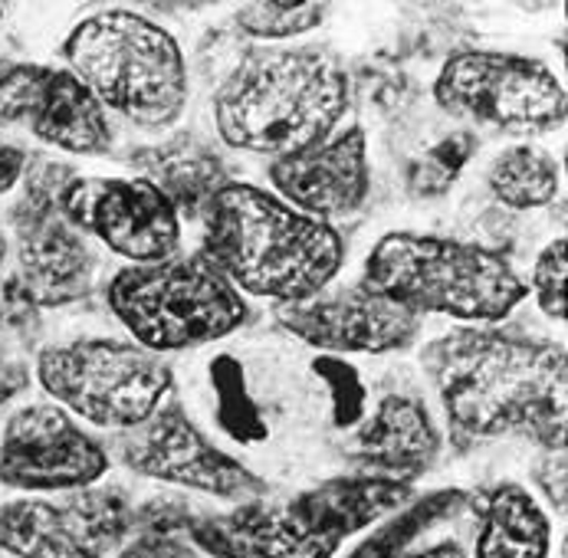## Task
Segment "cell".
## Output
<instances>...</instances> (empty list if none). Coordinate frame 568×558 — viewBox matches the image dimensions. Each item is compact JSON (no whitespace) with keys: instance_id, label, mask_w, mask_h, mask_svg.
<instances>
[{"instance_id":"6da1fadb","label":"cell","mask_w":568,"mask_h":558,"mask_svg":"<svg viewBox=\"0 0 568 558\" xmlns=\"http://www.w3.org/2000/svg\"><path fill=\"white\" fill-rule=\"evenodd\" d=\"M424 368L460 437L487 440L526 430L566 450V348L556 342L454 328L420 352Z\"/></svg>"},{"instance_id":"7a4b0ae2","label":"cell","mask_w":568,"mask_h":558,"mask_svg":"<svg viewBox=\"0 0 568 558\" xmlns=\"http://www.w3.org/2000/svg\"><path fill=\"white\" fill-rule=\"evenodd\" d=\"M201 256L237 293L283 306L323 293L342 270L345 243L328 224L300 214L283 197L227 181L204 211Z\"/></svg>"},{"instance_id":"3957f363","label":"cell","mask_w":568,"mask_h":558,"mask_svg":"<svg viewBox=\"0 0 568 558\" xmlns=\"http://www.w3.org/2000/svg\"><path fill=\"white\" fill-rule=\"evenodd\" d=\"M348 99V77L325 50H260L217 89L214 122L231 149L283 159L325 142Z\"/></svg>"},{"instance_id":"277c9868","label":"cell","mask_w":568,"mask_h":558,"mask_svg":"<svg viewBox=\"0 0 568 558\" xmlns=\"http://www.w3.org/2000/svg\"><path fill=\"white\" fill-rule=\"evenodd\" d=\"M358 286L417 316L434 313L464 322L506 319L526 300V283L499 253L427 234L378 240Z\"/></svg>"},{"instance_id":"5b68a950","label":"cell","mask_w":568,"mask_h":558,"mask_svg":"<svg viewBox=\"0 0 568 558\" xmlns=\"http://www.w3.org/2000/svg\"><path fill=\"white\" fill-rule=\"evenodd\" d=\"M70 73L102 109L142 129H168L187 102V67L174 37L132 10H102L63 43Z\"/></svg>"},{"instance_id":"8992f818","label":"cell","mask_w":568,"mask_h":558,"mask_svg":"<svg viewBox=\"0 0 568 558\" xmlns=\"http://www.w3.org/2000/svg\"><path fill=\"white\" fill-rule=\"evenodd\" d=\"M105 303L135 342L155 355L227 338L246 322V303L201 253L119 270Z\"/></svg>"},{"instance_id":"52a82bcc","label":"cell","mask_w":568,"mask_h":558,"mask_svg":"<svg viewBox=\"0 0 568 558\" xmlns=\"http://www.w3.org/2000/svg\"><path fill=\"white\" fill-rule=\"evenodd\" d=\"M37 378L50 398L95 427H139L168 398L171 368L149 348L115 338H85L43 348Z\"/></svg>"},{"instance_id":"ba28073f","label":"cell","mask_w":568,"mask_h":558,"mask_svg":"<svg viewBox=\"0 0 568 558\" xmlns=\"http://www.w3.org/2000/svg\"><path fill=\"white\" fill-rule=\"evenodd\" d=\"M434 99L450 115H467L509 135H542L566 122L559 77L519 53H454L434 80Z\"/></svg>"},{"instance_id":"9c48e42d","label":"cell","mask_w":568,"mask_h":558,"mask_svg":"<svg viewBox=\"0 0 568 558\" xmlns=\"http://www.w3.org/2000/svg\"><path fill=\"white\" fill-rule=\"evenodd\" d=\"M135 513L119 489H70L60 499H13L0 506V552L13 558H105Z\"/></svg>"},{"instance_id":"30bf717a","label":"cell","mask_w":568,"mask_h":558,"mask_svg":"<svg viewBox=\"0 0 568 558\" xmlns=\"http://www.w3.org/2000/svg\"><path fill=\"white\" fill-rule=\"evenodd\" d=\"M60 211L132 266L162 263L181 243L174 204L145 177H73L60 187Z\"/></svg>"},{"instance_id":"8fae6325","label":"cell","mask_w":568,"mask_h":558,"mask_svg":"<svg viewBox=\"0 0 568 558\" xmlns=\"http://www.w3.org/2000/svg\"><path fill=\"white\" fill-rule=\"evenodd\" d=\"M345 539L320 486L283 506L246 499L191 526V542L211 558H332Z\"/></svg>"},{"instance_id":"7c38bea8","label":"cell","mask_w":568,"mask_h":558,"mask_svg":"<svg viewBox=\"0 0 568 558\" xmlns=\"http://www.w3.org/2000/svg\"><path fill=\"white\" fill-rule=\"evenodd\" d=\"M109 470L105 450L53 404H30L7 420L0 440V483L27 493L85 489Z\"/></svg>"},{"instance_id":"4fadbf2b","label":"cell","mask_w":568,"mask_h":558,"mask_svg":"<svg viewBox=\"0 0 568 558\" xmlns=\"http://www.w3.org/2000/svg\"><path fill=\"white\" fill-rule=\"evenodd\" d=\"M122 460L142 477L178 483L187 489H201L221 499H256L266 493V483L246 470L241 460L217 450L178 404L159 407L145 424L132 427V434L119 444Z\"/></svg>"},{"instance_id":"5bb4252c","label":"cell","mask_w":568,"mask_h":558,"mask_svg":"<svg viewBox=\"0 0 568 558\" xmlns=\"http://www.w3.org/2000/svg\"><path fill=\"white\" fill-rule=\"evenodd\" d=\"M20 280L37 306H67L89 293L92 256L80 231L60 211V187L30 181L17 207Z\"/></svg>"},{"instance_id":"9a60e30c","label":"cell","mask_w":568,"mask_h":558,"mask_svg":"<svg viewBox=\"0 0 568 558\" xmlns=\"http://www.w3.org/2000/svg\"><path fill=\"white\" fill-rule=\"evenodd\" d=\"M276 319L306 345L332 352V355L402 352L420 332L417 313H410L378 293H368L362 286L342 290L335 296L320 293L303 303H283V306H276Z\"/></svg>"},{"instance_id":"2e32d148","label":"cell","mask_w":568,"mask_h":558,"mask_svg":"<svg viewBox=\"0 0 568 558\" xmlns=\"http://www.w3.org/2000/svg\"><path fill=\"white\" fill-rule=\"evenodd\" d=\"M3 119L23 122L40 142L70 155H105L112 125L99 99L70 70L20 67L3 89Z\"/></svg>"},{"instance_id":"e0dca14e","label":"cell","mask_w":568,"mask_h":558,"mask_svg":"<svg viewBox=\"0 0 568 558\" xmlns=\"http://www.w3.org/2000/svg\"><path fill=\"white\" fill-rule=\"evenodd\" d=\"M270 181L290 207L323 224L355 214L372 187L365 132L352 125L320 145L273 159Z\"/></svg>"},{"instance_id":"ac0fdd59","label":"cell","mask_w":568,"mask_h":558,"mask_svg":"<svg viewBox=\"0 0 568 558\" xmlns=\"http://www.w3.org/2000/svg\"><path fill=\"white\" fill-rule=\"evenodd\" d=\"M440 450L437 427L417 398L388 395L358 430V460L378 474L410 483Z\"/></svg>"},{"instance_id":"d6986e66","label":"cell","mask_w":568,"mask_h":558,"mask_svg":"<svg viewBox=\"0 0 568 558\" xmlns=\"http://www.w3.org/2000/svg\"><path fill=\"white\" fill-rule=\"evenodd\" d=\"M552 549V526L542 506L519 483L489 489L480 509L477 558H546Z\"/></svg>"},{"instance_id":"ffe728a7","label":"cell","mask_w":568,"mask_h":558,"mask_svg":"<svg viewBox=\"0 0 568 558\" xmlns=\"http://www.w3.org/2000/svg\"><path fill=\"white\" fill-rule=\"evenodd\" d=\"M139 168L149 184H155L164 197L174 204L178 217H204L211 197L227 184L224 161L211 155L207 149L191 145L187 139L164 145V149H149L139 152Z\"/></svg>"},{"instance_id":"44dd1931","label":"cell","mask_w":568,"mask_h":558,"mask_svg":"<svg viewBox=\"0 0 568 558\" xmlns=\"http://www.w3.org/2000/svg\"><path fill=\"white\" fill-rule=\"evenodd\" d=\"M487 184L493 197L513 211H536L559 194V164L536 145H513L489 164Z\"/></svg>"},{"instance_id":"7402d4cb","label":"cell","mask_w":568,"mask_h":558,"mask_svg":"<svg viewBox=\"0 0 568 558\" xmlns=\"http://www.w3.org/2000/svg\"><path fill=\"white\" fill-rule=\"evenodd\" d=\"M464 503H467V493H460V489L427 493L424 499L410 503L402 516H395L378 532H372V539H365L348 558H398L424 529H430L444 516H454Z\"/></svg>"},{"instance_id":"603a6c76","label":"cell","mask_w":568,"mask_h":558,"mask_svg":"<svg viewBox=\"0 0 568 558\" xmlns=\"http://www.w3.org/2000/svg\"><path fill=\"white\" fill-rule=\"evenodd\" d=\"M211 382L217 392V420L221 427L241 440V444H260L266 437V424L263 414L256 407V400L250 398L244 382V368L234 355H217L211 365Z\"/></svg>"},{"instance_id":"cb8c5ba5","label":"cell","mask_w":568,"mask_h":558,"mask_svg":"<svg viewBox=\"0 0 568 558\" xmlns=\"http://www.w3.org/2000/svg\"><path fill=\"white\" fill-rule=\"evenodd\" d=\"M477 149V139L470 132H457L440 139L434 149H427L420 159L407 168V191L414 197H440L450 191V184L460 177L464 164Z\"/></svg>"},{"instance_id":"d4e9b609","label":"cell","mask_w":568,"mask_h":558,"mask_svg":"<svg viewBox=\"0 0 568 558\" xmlns=\"http://www.w3.org/2000/svg\"><path fill=\"white\" fill-rule=\"evenodd\" d=\"M325 20L323 3H244L237 10V23L256 40H290L316 30Z\"/></svg>"},{"instance_id":"484cf974","label":"cell","mask_w":568,"mask_h":558,"mask_svg":"<svg viewBox=\"0 0 568 558\" xmlns=\"http://www.w3.org/2000/svg\"><path fill=\"white\" fill-rule=\"evenodd\" d=\"M313 372L328 385L332 395V420L335 427H352L362 420L365 414V385L358 378V372L342 362L338 355H320L313 362Z\"/></svg>"},{"instance_id":"4316f807","label":"cell","mask_w":568,"mask_h":558,"mask_svg":"<svg viewBox=\"0 0 568 558\" xmlns=\"http://www.w3.org/2000/svg\"><path fill=\"white\" fill-rule=\"evenodd\" d=\"M566 237L552 240L532 270V293L539 310L552 322H566Z\"/></svg>"},{"instance_id":"83f0119b","label":"cell","mask_w":568,"mask_h":558,"mask_svg":"<svg viewBox=\"0 0 568 558\" xmlns=\"http://www.w3.org/2000/svg\"><path fill=\"white\" fill-rule=\"evenodd\" d=\"M122 558H204L194 546L168 536V532H145L122 549Z\"/></svg>"},{"instance_id":"f1b7e54d","label":"cell","mask_w":568,"mask_h":558,"mask_svg":"<svg viewBox=\"0 0 568 558\" xmlns=\"http://www.w3.org/2000/svg\"><path fill=\"white\" fill-rule=\"evenodd\" d=\"M566 450H549V460H546V467L539 470V477L546 483V493H549V499L562 509L566 506V457H562Z\"/></svg>"},{"instance_id":"f546056e","label":"cell","mask_w":568,"mask_h":558,"mask_svg":"<svg viewBox=\"0 0 568 558\" xmlns=\"http://www.w3.org/2000/svg\"><path fill=\"white\" fill-rule=\"evenodd\" d=\"M27 382H30V372L20 362H10L0 355V407L10 398H17L27 388Z\"/></svg>"},{"instance_id":"4dcf8cb0","label":"cell","mask_w":568,"mask_h":558,"mask_svg":"<svg viewBox=\"0 0 568 558\" xmlns=\"http://www.w3.org/2000/svg\"><path fill=\"white\" fill-rule=\"evenodd\" d=\"M20 174H23V152L0 142V191H10Z\"/></svg>"},{"instance_id":"1f68e13d","label":"cell","mask_w":568,"mask_h":558,"mask_svg":"<svg viewBox=\"0 0 568 558\" xmlns=\"http://www.w3.org/2000/svg\"><path fill=\"white\" fill-rule=\"evenodd\" d=\"M405 558H467V552H464L457 542H437V546H430V549H424V552H414V556Z\"/></svg>"},{"instance_id":"d6a6232c","label":"cell","mask_w":568,"mask_h":558,"mask_svg":"<svg viewBox=\"0 0 568 558\" xmlns=\"http://www.w3.org/2000/svg\"><path fill=\"white\" fill-rule=\"evenodd\" d=\"M13 73H17V63H7V60H0V92L7 89V82L13 80Z\"/></svg>"},{"instance_id":"836d02e7","label":"cell","mask_w":568,"mask_h":558,"mask_svg":"<svg viewBox=\"0 0 568 558\" xmlns=\"http://www.w3.org/2000/svg\"><path fill=\"white\" fill-rule=\"evenodd\" d=\"M3 256H7V240L0 234V263H3Z\"/></svg>"},{"instance_id":"e575fe53","label":"cell","mask_w":568,"mask_h":558,"mask_svg":"<svg viewBox=\"0 0 568 558\" xmlns=\"http://www.w3.org/2000/svg\"><path fill=\"white\" fill-rule=\"evenodd\" d=\"M0 20H3V3H0Z\"/></svg>"}]
</instances>
